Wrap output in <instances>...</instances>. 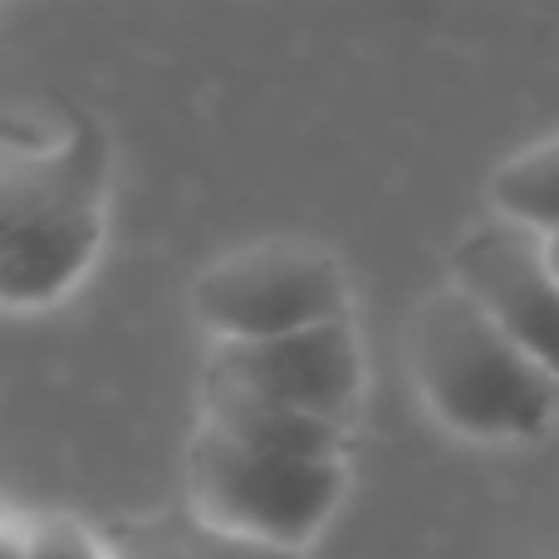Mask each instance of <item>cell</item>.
Instances as JSON below:
<instances>
[{
  "instance_id": "cell-1",
  "label": "cell",
  "mask_w": 559,
  "mask_h": 559,
  "mask_svg": "<svg viewBox=\"0 0 559 559\" xmlns=\"http://www.w3.org/2000/svg\"><path fill=\"white\" fill-rule=\"evenodd\" d=\"M407 364L432 417L466 442H531L559 417V383L456 285L417 309Z\"/></svg>"
},
{
  "instance_id": "cell-2",
  "label": "cell",
  "mask_w": 559,
  "mask_h": 559,
  "mask_svg": "<svg viewBox=\"0 0 559 559\" xmlns=\"http://www.w3.org/2000/svg\"><path fill=\"white\" fill-rule=\"evenodd\" d=\"M344 486L348 466L265 456L212 427H202L187 452L192 515L226 535L295 555H305V545L329 525V515L344 501Z\"/></svg>"
},
{
  "instance_id": "cell-3",
  "label": "cell",
  "mask_w": 559,
  "mask_h": 559,
  "mask_svg": "<svg viewBox=\"0 0 559 559\" xmlns=\"http://www.w3.org/2000/svg\"><path fill=\"white\" fill-rule=\"evenodd\" d=\"M192 305L216 344H261L348 319V280L314 246L271 241L216 261L197 280Z\"/></svg>"
},
{
  "instance_id": "cell-4",
  "label": "cell",
  "mask_w": 559,
  "mask_h": 559,
  "mask_svg": "<svg viewBox=\"0 0 559 559\" xmlns=\"http://www.w3.org/2000/svg\"><path fill=\"white\" fill-rule=\"evenodd\" d=\"M202 388L261 397L289 413L348 427L358 393H364V354H358L354 319L285 338H261V344H216L206 358Z\"/></svg>"
},
{
  "instance_id": "cell-5",
  "label": "cell",
  "mask_w": 559,
  "mask_h": 559,
  "mask_svg": "<svg viewBox=\"0 0 559 559\" xmlns=\"http://www.w3.org/2000/svg\"><path fill=\"white\" fill-rule=\"evenodd\" d=\"M452 285L472 295L559 383V280L540 236L506 216H486L456 241Z\"/></svg>"
},
{
  "instance_id": "cell-6",
  "label": "cell",
  "mask_w": 559,
  "mask_h": 559,
  "mask_svg": "<svg viewBox=\"0 0 559 559\" xmlns=\"http://www.w3.org/2000/svg\"><path fill=\"white\" fill-rule=\"evenodd\" d=\"M104 241L98 182L69 187L45 202L35 216L0 236V305L5 309H45L88 275Z\"/></svg>"
},
{
  "instance_id": "cell-7",
  "label": "cell",
  "mask_w": 559,
  "mask_h": 559,
  "mask_svg": "<svg viewBox=\"0 0 559 559\" xmlns=\"http://www.w3.org/2000/svg\"><path fill=\"white\" fill-rule=\"evenodd\" d=\"M202 427L251 447V452L285 456V462H338L344 466V456H348V427L309 417V413H289V407L261 403V397H241V393H206L202 388Z\"/></svg>"
},
{
  "instance_id": "cell-8",
  "label": "cell",
  "mask_w": 559,
  "mask_h": 559,
  "mask_svg": "<svg viewBox=\"0 0 559 559\" xmlns=\"http://www.w3.org/2000/svg\"><path fill=\"white\" fill-rule=\"evenodd\" d=\"M98 540H104L108 559H305L295 550H275V545L226 535L192 511L133 515V521L108 525Z\"/></svg>"
},
{
  "instance_id": "cell-9",
  "label": "cell",
  "mask_w": 559,
  "mask_h": 559,
  "mask_svg": "<svg viewBox=\"0 0 559 559\" xmlns=\"http://www.w3.org/2000/svg\"><path fill=\"white\" fill-rule=\"evenodd\" d=\"M491 206L496 216L525 226L535 236L559 231V133L545 143H531L525 153L506 157L491 177Z\"/></svg>"
},
{
  "instance_id": "cell-10",
  "label": "cell",
  "mask_w": 559,
  "mask_h": 559,
  "mask_svg": "<svg viewBox=\"0 0 559 559\" xmlns=\"http://www.w3.org/2000/svg\"><path fill=\"white\" fill-rule=\"evenodd\" d=\"M84 182H98V163H84L74 153L45 157V163H0V236Z\"/></svg>"
},
{
  "instance_id": "cell-11",
  "label": "cell",
  "mask_w": 559,
  "mask_h": 559,
  "mask_svg": "<svg viewBox=\"0 0 559 559\" xmlns=\"http://www.w3.org/2000/svg\"><path fill=\"white\" fill-rule=\"evenodd\" d=\"M25 559H108V550L98 535L79 531V525L49 521L25 531Z\"/></svg>"
},
{
  "instance_id": "cell-12",
  "label": "cell",
  "mask_w": 559,
  "mask_h": 559,
  "mask_svg": "<svg viewBox=\"0 0 559 559\" xmlns=\"http://www.w3.org/2000/svg\"><path fill=\"white\" fill-rule=\"evenodd\" d=\"M0 559H25V531L0 521Z\"/></svg>"
},
{
  "instance_id": "cell-13",
  "label": "cell",
  "mask_w": 559,
  "mask_h": 559,
  "mask_svg": "<svg viewBox=\"0 0 559 559\" xmlns=\"http://www.w3.org/2000/svg\"><path fill=\"white\" fill-rule=\"evenodd\" d=\"M540 241H545V261H550V271L559 280V231L555 236H540Z\"/></svg>"
}]
</instances>
